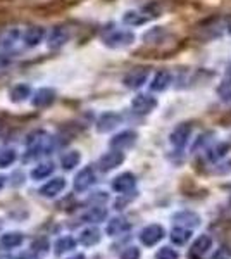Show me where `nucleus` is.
Instances as JSON below:
<instances>
[{"mask_svg": "<svg viewBox=\"0 0 231 259\" xmlns=\"http://www.w3.org/2000/svg\"><path fill=\"white\" fill-rule=\"evenodd\" d=\"M50 150H52V139L45 132H35L28 139V159L38 157L41 154H50Z\"/></svg>", "mask_w": 231, "mask_h": 259, "instance_id": "1", "label": "nucleus"}, {"mask_svg": "<svg viewBox=\"0 0 231 259\" xmlns=\"http://www.w3.org/2000/svg\"><path fill=\"white\" fill-rule=\"evenodd\" d=\"M19 44H23V33L18 28H9V30L0 33V50L2 52H11Z\"/></svg>", "mask_w": 231, "mask_h": 259, "instance_id": "2", "label": "nucleus"}, {"mask_svg": "<svg viewBox=\"0 0 231 259\" xmlns=\"http://www.w3.org/2000/svg\"><path fill=\"white\" fill-rule=\"evenodd\" d=\"M164 228L161 227V225H149L147 228L142 230L140 233V242L144 245H147V247H152V245H155L157 242H161L164 239Z\"/></svg>", "mask_w": 231, "mask_h": 259, "instance_id": "3", "label": "nucleus"}, {"mask_svg": "<svg viewBox=\"0 0 231 259\" xmlns=\"http://www.w3.org/2000/svg\"><path fill=\"white\" fill-rule=\"evenodd\" d=\"M45 30L41 26H29L28 30L23 31V45L28 49H35L40 45V41L45 38Z\"/></svg>", "mask_w": 231, "mask_h": 259, "instance_id": "4", "label": "nucleus"}, {"mask_svg": "<svg viewBox=\"0 0 231 259\" xmlns=\"http://www.w3.org/2000/svg\"><path fill=\"white\" fill-rule=\"evenodd\" d=\"M131 41H133V35L128 31H111L107 35H104V44L112 49L124 47V45L131 44Z\"/></svg>", "mask_w": 231, "mask_h": 259, "instance_id": "5", "label": "nucleus"}, {"mask_svg": "<svg viewBox=\"0 0 231 259\" xmlns=\"http://www.w3.org/2000/svg\"><path fill=\"white\" fill-rule=\"evenodd\" d=\"M68 40H69V31L62 26H56V28H52L47 35V47L50 50L61 49Z\"/></svg>", "mask_w": 231, "mask_h": 259, "instance_id": "6", "label": "nucleus"}, {"mask_svg": "<svg viewBox=\"0 0 231 259\" xmlns=\"http://www.w3.org/2000/svg\"><path fill=\"white\" fill-rule=\"evenodd\" d=\"M95 183V173L91 168H83L79 173L74 177V190L76 192H85L90 189L91 185Z\"/></svg>", "mask_w": 231, "mask_h": 259, "instance_id": "7", "label": "nucleus"}, {"mask_svg": "<svg viewBox=\"0 0 231 259\" xmlns=\"http://www.w3.org/2000/svg\"><path fill=\"white\" fill-rule=\"evenodd\" d=\"M123 161H124L123 152H119V150H111V152H106L99 159V168L102 171H111L117 168Z\"/></svg>", "mask_w": 231, "mask_h": 259, "instance_id": "8", "label": "nucleus"}, {"mask_svg": "<svg viewBox=\"0 0 231 259\" xmlns=\"http://www.w3.org/2000/svg\"><path fill=\"white\" fill-rule=\"evenodd\" d=\"M56 100V92L52 89H47V87H43V89H38L33 94V99H31V104L35 107H47L50 104Z\"/></svg>", "mask_w": 231, "mask_h": 259, "instance_id": "9", "label": "nucleus"}, {"mask_svg": "<svg viewBox=\"0 0 231 259\" xmlns=\"http://www.w3.org/2000/svg\"><path fill=\"white\" fill-rule=\"evenodd\" d=\"M119 123H121L119 114H116V112H106V114H102L99 121H97V132L107 133L111 130H114Z\"/></svg>", "mask_w": 231, "mask_h": 259, "instance_id": "10", "label": "nucleus"}, {"mask_svg": "<svg viewBox=\"0 0 231 259\" xmlns=\"http://www.w3.org/2000/svg\"><path fill=\"white\" fill-rule=\"evenodd\" d=\"M212 247V239L209 235H200L199 239L193 242L192 249H190V259H200Z\"/></svg>", "mask_w": 231, "mask_h": 259, "instance_id": "11", "label": "nucleus"}, {"mask_svg": "<svg viewBox=\"0 0 231 259\" xmlns=\"http://www.w3.org/2000/svg\"><path fill=\"white\" fill-rule=\"evenodd\" d=\"M64 187H66L64 178H52L50 182L40 187V194L43 195V197H56V195H59L64 190Z\"/></svg>", "mask_w": 231, "mask_h": 259, "instance_id": "12", "label": "nucleus"}, {"mask_svg": "<svg viewBox=\"0 0 231 259\" xmlns=\"http://www.w3.org/2000/svg\"><path fill=\"white\" fill-rule=\"evenodd\" d=\"M136 180L133 177L131 173H123L119 175V177L114 178V182H112V189L116 192H119V194H124V192H129L135 187Z\"/></svg>", "mask_w": 231, "mask_h": 259, "instance_id": "13", "label": "nucleus"}, {"mask_svg": "<svg viewBox=\"0 0 231 259\" xmlns=\"http://www.w3.org/2000/svg\"><path fill=\"white\" fill-rule=\"evenodd\" d=\"M173 220H174V223H178L179 227H184V228H195L200 225V216L192 211L178 212V214H174Z\"/></svg>", "mask_w": 231, "mask_h": 259, "instance_id": "14", "label": "nucleus"}, {"mask_svg": "<svg viewBox=\"0 0 231 259\" xmlns=\"http://www.w3.org/2000/svg\"><path fill=\"white\" fill-rule=\"evenodd\" d=\"M28 97H31V87L26 85V83H18L9 90V99L14 104L24 102Z\"/></svg>", "mask_w": 231, "mask_h": 259, "instance_id": "15", "label": "nucleus"}, {"mask_svg": "<svg viewBox=\"0 0 231 259\" xmlns=\"http://www.w3.org/2000/svg\"><path fill=\"white\" fill-rule=\"evenodd\" d=\"M107 218V209L102 206H95V207H90L88 211H85L81 214V220L83 223H99V221H104Z\"/></svg>", "mask_w": 231, "mask_h": 259, "instance_id": "16", "label": "nucleus"}, {"mask_svg": "<svg viewBox=\"0 0 231 259\" xmlns=\"http://www.w3.org/2000/svg\"><path fill=\"white\" fill-rule=\"evenodd\" d=\"M136 140V133L135 132H123L119 135H116L114 139L111 140V147L114 149H126L131 147Z\"/></svg>", "mask_w": 231, "mask_h": 259, "instance_id": "17", "label": "nucleus"}, {"mask_svg": "<svg viewBox=\"0 0 231 259\" xmlns=\"http://www.w3.org/2000/svg\"><path fill=\"white\" fill-rule=\"evenodd\" d=\"M129 228H131V225H129V221H126L124 218H114V220L109 221V225H107L106 232H107V235L116 237V235H121V233L128 232Z\"/></svg>", "mask_w": 231, "mask_h": 259, "instance_id": "18", "label": "nucleus"}, {"mask_svg": "<svg viewBox=\"0 0 231 259\" xmlns=\"http://www.w3.org/2000/svg\"><path fill=\"white\" fill-rule=\"evenodd\" d=\"M155 107V100L149 95H138L133 100V109L136 112H150Z\"/></svg>", "mask_w": 231, "mask_h": 259, "instance_id": "19", "label": "nucleus"}, {"mask_svg": "<svg viewBox=\"0 0 231 259\" xmlns=\"http://www.w3.org/2000/svg\"><path fill=\"white\" fill-rule=\"evenodd\" d=\"M79 242L86 247H91V245L99 244L100 242V230L99 228H86L81 232L79 235Z\"/></svg>", "mask_w": 231, "mask_h": 259, "instance_id": "20", "label": "nucleus"}, {"mask_svg": "<svg viewBox=\"0 0 231 259\" xmlns=\"http://www.w3.org/2000/svg\"><path fill=\"white\" fill-rule=\"evenodd\" d=\"M23 240H24L23 233L9 232V233H6V235H2L0 244H2V247H6V249H14V247H18V245L23 244Z\"/></svg>", "mask_w": 231, "mask_h": 259, "instance_id": "21", "label": "nucleus"}, {"mask_svg": "<svg viewBox=\"0 0 231 259\" xmlns=\"http://www.w3.org/2000/svg\"><path fill=\"white\" fill-rule=\"evenodd\" d=\"M190 237H192V232L184 227H176L173 228V232H171V240H173V244L176 245H184L190 240Z\"/></svg>", "mask_w": 231, "mask_h": 259, "instance_id": "22", "label": "nucleus"}, {"mask_svg": "<svg viewBox=\"0 0 231 259\" xmlns=\"http://www.w3.org/2000/svg\"><path fill=\"white\" fill-rule=\"evenodd\" d=\"M52 173H54V164H52V162H41V164L35 166L29 175H31L33 180H43V178L50 177Z\"/></svg>", "mask_w": 231, "mask_h": 259, "instance_id": "23", "label": "nucleus"}, {"mask_svg": "<svg viewBox=\"0 0 231 259\" xmlns=\"http://www.w3.org/2000/svg\"><path fill=\"white\" fill-rule=\"evenodd\" d=\"M79 161H81V154H79L78 150H71V152L62 156L61 164H62V168L69 171V169L76 168V166L79 164Z\"/></svg>", "mask_w": 231, "mask_h": 259, "instance_id": "24", "label": "nucleus"}, {"mask_svg": "<svg viewBox=\"0 0 231 259\" xmlns=\"http://www.w3.org/2000/svg\"><path fill=\"white\" fill-rule=\"evenodd\" d=\"M145 78H147L145 71H133V73H129L128 76L124 78V83L129 89H138V87L145 83Z\"/></svg>", "mask_w": 231, "mask_h": 259, "instance_id": "25", "label": "nucleus"}, {"mask_svg": "<svg viewBox=\"0 0 231 259\" xmlns=\"http://www.w3.org/2000/svg\"><path fill=\"white\" fill-rule=\"evenodd\" d=\"M74 247H76V240L73 237H62L56 242V254H64Z\"/></svg>", "mask_w": 231, "mask_h": 259, "instance_id": "26", "label": "nucleus"}, {"mask_svg": "<svg viewBox=\"0 0 231 259\" xmlns=\"http://www.w3.org/2000/svg\"><path fill=\"white\" fill-rule=\"evenodd\" d=\"M188 133H190V128H187V126L176 128L173 132V135H171V142H173L174 145H178V147H183L184 142L188 139Z\"/></svg>", "mask_w": 231, "mask_h": 259, "instance_id": "27", "label": "nucleus"}, {"mask_svg": "<svg viewBox=\"0 0 231 259\" xmlns=\"http://www.w3.org/2000/svg\"><path fill=\"white\" fill-rule=\"evenodd\" d=\"M16 161V150L7 147L0 150V168H6V166H11L12 162Z\"/></svg>", "mask_w": 231, "mask_h": 259, "instance_id": "28", "label": "nucleus"}, {"mask_svg": "<svg viewBox=\"0 0 231 259\" xmlns=\"http://www.w3.org/2000/svg\"><path fill=\"white\" fill-rule=\"evenodd\" d=\"M179 254L171 247H161L155 254V259H178Z\"/></svg>", "mask_w": 231, "mask_h": 259, "instance_id": "29", "label": "nucleus"}, {"mask_svg": "<svg viewBox=\"0 0 231 259\" xmlns=\"http://www.w3.org/2000/svg\"><path fill=\"white\" fill-rule=\"evenodd\" d=\"M211 259H231V247L229 245H221V247L212 254Z\"/></svg>", "mask_w": 231, "mask_h": 259, "instance_id": "30", "label": "nucleus"}, {"mask_svg": "<svg viewBox=\"0 0 231 259\" xmlns=\"http://www.w3.org/2000/svg\"><path fill=\"white\" fill-rule=\"evenodd\" d=\"M121 259H140V249L138 247H128L123 250Z\"/></svg>", "mask_w": 231, "mask_h": 259, "instance_id": "31", "label": "nucleus"}, {"mask_svg": "<svg viewBox=\"0 0 231 259\" xmlns=\"http://www.w3.org/2000/svg\"><path fill=\"white\" fill-rule=\"evenodd\" d=\"M31 249L41 250V252H45V250L49 249V240H47V239H38L36 242H33V244H31Z\"/></svg>", "mask_w": 231, "mask_h": 259, "instance_id": "32", "label": "nucleus"}, {"mask_svg": "<svg viewBox=\"0 0 231 259\" xmlns=\"http://www.w3.org/2000/svg\"><path fill=\"white\" fill-rule=\"evenodd\" d=\"M14 259H40L38 257V254H35L31 250V252H23V254H19V256H16Z\"/></svg>", "mask_w": 231, "mask_h": 259, "instance_id": "33", "label": "nucleus"}, {"mask_svg": "<svg viewBox=\"0 0 231 259\" xmlns=\"http://www.w3.org/2000/svg\"><path fill=\"white\" fill-rule=\"evenodd\" d=\"M6 185V177H0V189Z\"/></svg>", "mask_w": 231, "mask_h": 259, "instance_id": "34", "label": "nucleus"}, {"mask_svg": "<svg viewBox=\"0 0 231 259\" xmlns=\"http://www.w3.org/2000/svg\"><path fill=\"white\" fill-rule=\"evenodd\" d=\"M69 259H85V256H83V254H76V256H73V257H69Z\"/></svg>", "mask_w": 231, "mask_h": 259, "instance_id": "35", "label": "nucleus"}, {"mask_svg": "<svg viewBox=\"0 0 231 259\" xmlns=\"http://www.w3.org/2000/svg\"><path fill=\"white\" fill-rule=\"evenodd\" d=\"M229 204H231V194H229Z\"/></svg>", "mask_w": 231, "mask_h": 259, "instance_id": "36", "label": "nucleus"}, {"mask_svg": "<svg viewBox=\"0 0 231 259\" xmlns=\"http://www.w3.org/2000/svg\"><path fill=\"white\" fill-rule=\"evenodd\" d=\"M0 227H2V223H0Z\"/></svg>", "mask_w": 231, "mask_h": 259, "instance_id": "37", "label": "nucleus"}]
</instances>
